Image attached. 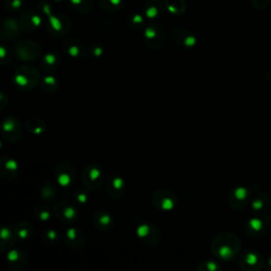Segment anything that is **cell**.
<instances>
[{
  "mask_svg": "<svg viewBox=\"0 0 271 271\" xmlns=\"http://www.w3.org/2000/svg\"><path fill=\"white\" fill-rule=\"evenodd\" d=\"M154 205L158 208L159 210L168 212L174 209L176 206V199L174 194L169 191L160 190L154 194Z\"/></svg>",
  "mask_w": 271,
  "mask_h": 271,
  "instance_id": "6da1fadb",
  "label": "cell"
},
{
  "mask_svg": "<svg viewBox=\"0 0 271 271\" xmlns=\"http://www.w3.org/2000/svg\"><path fill=\"white\" fill-rule=\"evenodd\" d=\"M102 172L99 167H97L94 165H89L85 169L83 173V179L87 188H99L100 186L102 185Z\"/></svg>",
  "mask_w": 271,
  "mask_h": 271,
  "instance_id": "7a4b0ae2",
  "label": "cell"
},
{
  "mask_svg": "<svg viewBox=\"0 0 271 271\" xmlns=\"http://www.w3.org/2000/svg\"><path fill=\"white\" fill-rule=\"evenodd\" d=\"M55 176H56V179L59 181V184L62 187L67 188L72 184V181L74 179V168L72 167L70 163L64 162L56 168Z\"/></svg>",
  "mask_w": 271,
  "mask_h": 271,
  "instance_id": "3957f363",
  "label": "cell"
},
{
  "mask_svg": "<svg viewBox=\"0 0 271 271\" xmlns=\"http://www.w3.org/2000/svg\"><path fill=\"white\" fill-rule=\"evenodd\" d=\"M54 212L62 222H74L75 217H77V210L74 209L72 205H69L65 201L56 205Z\"/></svg>",
  "mask_w": 271,
  "mask_h": 271,
  "instance_id": "277c9868",
  "label": "cell"
},
{
  "mask_svg": "<svg viewBox=\"0 0 271 271\" xmlns=\"http://www.w3.org/2000/svg\"><path fill=\"white\" fill-rule=\"evenodd\" d=\"M21 125L14 119H7L3 123V135L8 140L12 141L11 137H14V139H18L21 136Z\"/></svg>",
  "mask_w": 271,
  "mask_h": 271,
  "instance_id": "5b68a950",
  "label": "cell"
},
{
  "mask_svg": "<svg viewBox=\"0 0 271 271\" xmlns=\"http://www.w3.org/2000/svg\"><path fill=\"white\" fill-rule=\"evenodd\" d=\"M112 217L106 211H99L93 216V224L101 230H109L112 227Z\"/></svg>",
  "mask_w": 271,
  "mask_h": 271,
  "instance_id": "8992f818",
  "label": "cell"
},
{
  "mask_svg": "<svg viewBox=\"0 0 271 271\" xmlns=\"http://www.w3.org/2000/svg\"><path fill=\"white\" fill-rule=\"evenodd\" d=\"M107 190H108L109 196L118 198L124 190V180L120 177H112L108 181Z\"/></svg>",
  "mask_w": 271,
  "mask_h": 271,
  "instance_id": "52a82bcc",
  "label": "cell"
},
{
  "mask_svg": "<svg viewBox=\"0 0 271 271\" xmlns=\"http://www.w3.org/2000/svg\"><path fill=\"white\" fill-rule=\"evenodd\" d=\"M66 239H68L67 244H69V245L71 244V242H73L71 247H77V245L82 246L83 245V241H84L83 236L80 235V232L74 228L69 229V231L66 232Z\"/></svg>",
  "mask_w": 271,
  "mask_h": 271,
  "instance_id": "ba28073f",
  "label": "cell"
},
{
  "mask_svg": "<svg viewBox=\"0 0 271 271\" xmlns=\"http://www.w3.org/2000/svg\"><path fill=\"white\" fill-rule=\"evenodd\" d=\"M31 230V227L28 223H24V227H18V229L16 228V234L20 236L21 238L24 239V238H27L28 235H29V232Z\"/></svg>",
  "mask_w": 271,
  "mask_h": 271,
  "instance_id": "9c48e42d",
  "label": "cell"
},
{
  "mask_svg": "<svg viewBox=\"0 0 271 271\" xmlns=\"http://www.w3.org/2000/svg\"><path fill=\"white\" fill-rule=\"evenodd\" d=\"M36 214H39V217L42 222H47V220L51 216V212L49 210H46L45 207H42V210H36Z\"/></svg>",
  "mask_w": 271,
  "mask_h": 271,
  "instance_id": "30bf717a",
  "label": "cell"
},
{
  "mask_svg": "<svg viewBox=\"0 0 271 271\" xmlns=\"http://www.w3.org/2000/svg\"><path fill=\"white\" fill-rule=\"evenodd\" d=\"M269 2L270 0H251L252 7H254L255 9H264L265 7H267Z\"/></svg>",
  "mask_w": 271,
  "mask_h": 271,
  "instance_id": "8fae6325",
  "label": "cell"
},
{
  "mask_svg": "<svg viewBox=\"0 0 271 271\" xmlns=\"http://www.w3.org/2000/svg\"><path fill=\"white\" fill-rule=\"evenodd\" d=\"M42 87L45 88L46 86H55V87H58V84H56V80L53 78V77H50V75H48V77H46L45 79H43L42 81Z\"/></svg>",
  "mask_w": 271,
  "mask_h": 271,
  "instance_id": "7c38bea8",
  "label": "cell"
},
{
  "mask_svg": "<svg viewBox=\"0 0 271 271\" xmlns=\"http://www.w3.org/2000/svg\"><path fill=\"white\" fill-rule=\"evenodd\" d=\"M58 237H59L58 233H56V231H54V230H49L46 232V234H45V238L49 239V241H51V242L55 241Z\"/></svg>",
  "mask_w": 271,
  "mask_h": 271,
  "instance_id": "4fadbf2b",
  "label": "cell"
},
{
  "mask_svg": "<svg viewBox=\"0 0 271 271\" xmlns=\"http://www.w3.org/2000/svg\"><path fill=\"white\" fill-rule=\"evenodd\" d=\"M75 199H77L78 203L80 204H85L86 200H87V194L86 193H75Z\"/></svg>",
  "mask_w": 271,
  "mask_h": 271,
  "instance_id": "5bb4252c",
  "label": "cell"
},
{
  "mask_svg": "<svg viewBox=\"0 0 271 271\" xmlns=\"http://www.w3.org/2000/svg\"><path fill=\"white\" fill-rule=\"evenodd\" d=\"M43 62H45V64H48L49 66L52 67L56 63V58L53 54H48L45 58V60H43Z\"/></svg>",
  "mask_w": 271,
  "mask_h": 271,
  "instance_id": "9a60e30c",
  "label": "cell"
},
{
  "mask_svg": "<svg viewBox=\"0 0 271 271\" xmlns=\"http://www.w3.org/2000/svg\"><path fill=\"white\" fill-rule=\"evenodd\" d=\"M68 53H70L72 56H78L80 54V48L78 46H72L69 47V49H66Z\"/></svg>",
  "mask_w": 271,
  "mask_h": 271,
  "instance_id": "2e32d148",
  "label": "cell"
}]
</instances>
